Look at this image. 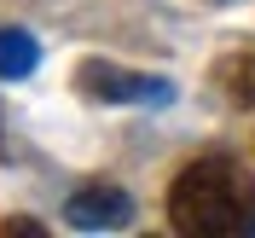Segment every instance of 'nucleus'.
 <instances>
[{
	"mask_svg": "<svg viewBox=\"0 0 255 238\" xmlns=\"http://www.w3.org/2000/svg\"><path fill=\"white\" fill-rule=\"evenodd\" d=\"M168 227L186 238L255 233V175L238 157H197L168 186Z\"/></svg>",
	"mask_w": 255,
	"mask_h": 238,
	"instance_id": "1",
	"label": "nucleus"
},
{
	"mask_svg": "<svg viewBox=\"0 0 255 238\" xmlns=\"http://www.w3.org/2000/svg\"><path fill=\"white\" fill-rule=\"evenodd\" d=\"M76 87L99 105H168L174 99V81L162 76H139V70H122V64H105V58H87L76 70Z\"/></svg>",
	"mask_w": 255,
	"mask_h": 238,
	"instance_id": "2",
	"label": "nucleus"
},
{
	"mask_svg": "<svg viewBox=\"0 0 255 238\" xmlns=\"http://www.w3.org/2000/svg\"><path fill=\"white\" fill-rule=\"evenodd\" d=\"M64 221L81 227V233H116V227L133 221V204H128L122 186H81L64 204Z\"/></svg>",
	"mask_w": 255,
	"mask_h": 238,
	"instance_id": "3",
	"label": "nucleus"
},
{
	"mask_svg": "<svg viewBox=\"0 0 255 238\" xmlns=\"http://www.w3.org/2000/svg\"><path fill=\"white\" fill-rule=\"evenodd\" d=\"M215 81L226 87L232 105H255V47H238L215 64Z\"/></svg>",
	"mask_w": 255,
	"mask_h": 238,
	"instance_id": "4",
	"label": "nucleus"
},
{
	"mask_svg": "<svg viewBox=\"0 0 255 238\" xmlns=\"http://www.w3.org/2000/svg\"><path fill=\"white\" fill-rule=\"evenodd\" d=\"M35 64H41V41L29 29H0V76L23 81Z\"/></svg>",
	"mask_w": 255,
	"mask_h": 238,
	"instance_id": "5",
	"label": "nucleus"
},
{
	"mask_svg": "<svg viewBox=\"0 0 255 238\" xmlns=\"http://www.w3.org/2000/svg\"><path fill=\"white\" fill-rule=\"evenodd\" d=\"M6 233H47V227L29 221V215H17V221H0V238H6Z\"/></svg>",
	"mask_w": 255,
	"mask_h": 238,
	"instance_id": "6",
	"label": "nucleus"
}]
</instances>
